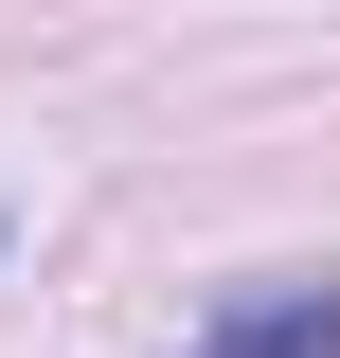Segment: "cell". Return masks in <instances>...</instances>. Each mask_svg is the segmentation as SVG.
<instances>
[{
  "instance_id": "1",
  "label": "cell",
  "mask_w": 340,
  "mask_h": 358,
  "mask_svg": "<svg viewBox=\"0 0 340 358\" xmlns=\"http://www.w3.org/2000/svg\"><path fill=\"white\" fill-rule=\"evenodd\" d=\"M179 358H340V268H269V287H233Z\"/></svg>"
}]
</instances>
